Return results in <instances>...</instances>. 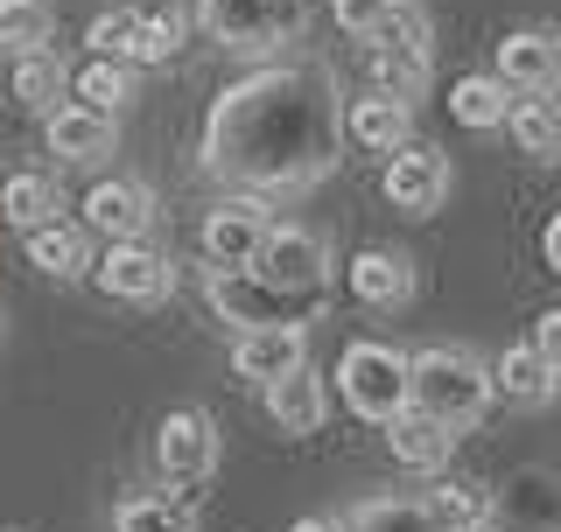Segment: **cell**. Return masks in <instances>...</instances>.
I'll list each match as a JSON object with an SVG mask.
<instances>
[{
	"label": "cell",
	"instance_id": "cell-1",
	"mask_svg": "<svg viewBox=\"0 0 561 532\" xmlns=\"http://www.w3.org/2000/svg\"><path fill=\"white\" fill-rule=\"evenodd\" d=\"M344 105L323 63H267L239 78L204 119V169L239 197H302L337 169Z\"/></svg>",
	"mask_w": 561,
	"mask_h": 532
},
{
	"label": "cell",
	"instance_id": "cell-2",
	"mask_svg": "<svg viewBox=\"0 0 561 532\" xmlns=\"http://www.w3.org/2000/svg\"><path fill=\"white\" fill-rule=\"evenodd\" d=\"M408 406L428 420H443L449 435L478 428V414L491 406V365L463 344H428L408 358Z\"/></svg>",
	"mask_w": 561,
	"mask_h": 532
},
{
	"label": "cell",
	"instance_id": "cell-3",
	"mask_svg": "<svg viewBox=\"0 0 561 532\" xmlns=\"http://www.w3.org/2000/svg\"><path fill=\"white\" fill-rule=\"evenodd\" d=\"M190 22L232 57H280L288 43H302L309 0H197Z\"/></svg>",
	"mask_w": 561,
	"mask_h": 532
},
{
	"label": "cell",
	"instance_id": "cell-4",
	"mask_svg": "<svg viewBox=\"0 0 561 532\" xmlns=\"http://www.w3.org/2000/svg\"><path fill=\"white\" fill-rule=\"evenodd\" d=\"M204 301L232 329H309L330 294H288V288H274V280H260L253 266H210Z\"/></svg>",
	"mask_w": 561,
	"mask_h": 532
},
{
	"label": "cell",
	"instance_id": "cell-5",
	"mask_svg": "<svg viewBox=\"0 0 561 532\" xmlns=\"http://www.w3.org/2000/svg\"><path fill=\"white\" fill-rule=\"evenodd\" d=\"M337 393L358 420H373V428H386V420L408 406V350L379 344V336H358V344L337 358Z\"/></svg>",
	"mask_w": 561,
	"mask_h": 532
},
{
	"label": "cell",
	"instance_id": "cell-6",
	"mask_svg": "<svg viewBox=\"0 0 561 532\" xmlns=\"http://www.w3.org/2000/svg\"><path fill=\"white\" fill-rule=\"evenodd\" d=\"M154 470H162V484H175V490L210 484V470H218V420H210L204 406L162 414V428H154Z\"/></svg>",
	"mask_w": 561,
	"mask_h": 532
},
{
	"label": "cell",
	"instance_id": "cell-7",
	"mask_svg": "<svg viewBox=\"0 0 561 532\" xmlns=\"http://www.w3.org/2000/svg\"><path fill=\"white\" fill-rule=\"evenodd\" d=\"M253 274L288 294H330V245L309 224H267V239L253 253Z\"/></svg>",
	"mask_w": 561,
	"mask_h": 532
},
{
	"label": "cell",
	"instance_id": "cell-8",
	"mask_svg": "<svg viewBox=\"0 0 561 532\" xmlns=\"http://www.w3.org/2000/svg\"><path fill=\"white\" fill-rule=\"evenodd\" d=\"M373 70H379V92H393V99H408V105L428 92L435 49H428V14H421L414 0H400L393 28L373 43Z\"/></svg>",
	"mask_w": 561,
	"mask_h": 532
},
{
	"label": "cell",
	"instance_id": "cell-9",
	"mask_svg": "<svg viewBox=\"0 0 561 532\" xmlns=\"http://www.w3.org/2000/svg\"><path fill=\"white\" fill-rule=\"evenodd\" d=\"M92 274L113 301H134V309H154V301L175 294V266H169V253H154L148 239H119L105 259H92Z\"/></svg>",
	"mask_w": 561,
	"mask_h": 532
},
{
	"label": "cell",
	"instance_id": "cell-10",
	"mask_svg": "<svg viewBox=\"0 0 561 532\" xmlns=\"http://www.w3.org/2000/svg\"><path fill=\"white\" fill-rule=\"evenodd\" d=\"M386 204L400 210V218H435V210L449 204V154L443 148H400L386 154Z\"/></svg>",
	"mask_w": 561,
	"mask_h": 532
},
{
	"label": "cell",
	"instance_id": "cell-11",
	"mask_svg": "<svg viewBox=\"0 0 561 532\" xmlns=\"http://www.w3.org/2000/svg\"><path fill=\"white\" fill-rule=\"evenodd\" d=\"M491 78L519 99H554L561 92V35L554 28H513L499 43V70Z\"/></svg>",
	"mask_w": 561,
	"mask_h": 532
},
{
	"label": "cell",
	"instance_id": "cell-12",
	"mask_svg": "<svg viewBox=\"0 0 561 532\" xmlns=\"http://www.w3.org/2000/svg\"><path fill=\"white\" fill-rule=\"evenodd\" d=\"M84 224L105 239H148L154 224V189L134 183V175H105V183H92V197H84Z\"/></svg>",
	"mask_w": 561,
	"mask_h": 532
},
{
	"label": "cell",
	"instance_id": "cell-13",
	"mask_svg": "<svg viewBox=\"0 0 561 532\" xmlns=\"http://www.w3.org/2000/svg\"><path fill=\"white\" fill-rule=\"evenodd\" d=\"M260 239H267V204L260 197H225L204 218V259L210 266H253Z\"/></svg>",
	"mask_w": 561,
	"mask_h": 532
},
{
	"label": "cell",
	"instance_id": "cell-14",
	"mask_svg": "<svg viewBox=\"0 0 561 532\" xmlns=\"http://www.w3.org/2000/svg\"><path fill=\"white\" fill-rule=\"evenodd\" d=\"M344 280H351V294H358L365 309H379V315L408 309V301H414V288H421L414 259H408V253H386V245H365V253L344 266Z\"/></svg>",
	"mask_w": 561,
	"mask_h": 532
},
{
	"label": "cell",
	"instance_id": "cell-15",
	"mask_svg": "<svg viewBox=\"0 0 561 532\" xmlns=\"http://www.w3.org/2000/svg\"><path fill=\"white\" fill-rule=\"evenodd\" d=\"M43 134H49V154H57V162H78V169H92L119 148V119L92 113V105H57V113L43 119Z\"/></svg>",
	"mask_w": 561,
	"mask_h": 532
},
{
	"label": "cell",
	"instance_id": "cell-16",
	"mask_svg": "<svg viewBox=\"0 0 561 532\" xmlns=\"http://www.w3.org/2000/svg\"><path fill=\"white\" fill-rule=\"evenodd\" d=\"M260 400H267V420H274L280 435H316L330 420V385H323V371H316V365H295L288 379L260 385Z\"/></svg>",
	"mask_w": 561,
	"mask_h": 532
},
{
	"label": "cell",
	"instance_id": "cell-17",
	"mask_svg": "<svg viewBox=\"0 0 561 532\" xmlns=\"http://www.w3.org/2000/svg\"><path fill=\"white\" fill-rule=\"evenodd\" d=\"M344 140H358L365 154H400L414 140V105L393 92H365L344 105Z\"/></svg>",
	"mask_w": 561,
	"mask_h": 532
},
{
	"label": "cell",
	"instance_id": "cell-18",
	"mask_svg": "<svg viewBox=\"0 0 561 532\" xmlns=\"http://www.w3.org/2000/svg\"><path fill=\"white\" fill-rule=\"evenodd\" d=\"M295 365H309V329H239L232 336V371L253 385L288 379Z\"/></svg>",
	"mask_w": 561,
	"mask_h": 532
},
{
	"label": "cell",
	"instance_id": "cell-19",
	"mask_svg": "<svg viewBox=\"0 0 561 532\" xmlns=\"http://www.w3.org/2000/svg\"><path fill=\"white\" fill-rule=\"evenodd\" d=\"M561 393V371L548 358H534V350H505L499 365H491V400H505V406H526V414H540V406H554Z\"/></svg>",
	"mask_w": 561,
	"mask_h": 532
},
{
	"label": "cell",
	"instance_id": "cell-20",
	"mask_svg": "<svg viewBox=\"0 0 561 532\" xmlns=\"http://www.w3.org/2000/svg\"><path fill=\"white\" fill-rule=\"evenodd\" d=\"M386 449H393V463H408V470H443L449 455H456V435L443 428V420L400 406V414L386 420Z\"/></svg>",
	"mask_w": 561,
	"mask_h": 532
},
{
	"label": "cell",
	"instance_id": "cell-21",
	"mask_svg": "<svg viewBox=\"0 0 561 532\" xmlns=\"http://www.w3.org/2000/svg\"><path fill=\"white\" fill-rule=\"evenodd\" d=\"M28 239V266H43L49 280H78V274H92V232L84 224H64V218H49V224H35Z\"/></svg>",
	"mask_w": 561,
	"mask_h": 532
},
{
	"label": "cell",
	"instance_id": "cell-22",
	"mask_svg": "<svg viewBox=\"0 0 561 532\" xmlns=\"http://www.w3.org/2000/svg\"><path fill=\"white\" fill-rule=\"evenodd\" d=\"M0 218H8L14 232H35V224L64 218V189L49 183V175H35V169H14L8 183H0Z\"/></svg>",
	"mask_w": 561,
	"mask_h": 532
},
{
	"label": "cell",
	"instance_id": "cell-23",
	"mask_svg": "<svg viewBox=\"0 0 561 532\" xmlns=\"http://www.w3.org/2000/svg\"><path fill=\"white\" fill-rule=\"evenodd\" d=\"M8 92L22 99L28 113H57V99L70 92V63L57 57V49H28V57H14Z\"/></svg>",
	"mask_w": 561,
	"mask_h": 532
},
{
	"label": "cell",
	"instance_id": "cell-24",
	"mask_svg": "<svg viewBox=\"0 0 561 532\" xmlns=\"http://www.w3.org/2000/svg\"><path fill=\"white\" fill-rule=\"evenodd\" d=\"M526 162H561V99H513L505 113Z\"/></svg>",
	"mask_w": 561,
	"mask_h": 532
},
{
	"label": "cell",
	"instance_id": "cell-25",
	"mask_svg": "<svg viewBox=\"0 0 561 532\" xmlns=\"http://www.w3.org/2000/svg\"><path fill=\"white\" fill-rule=\"evenodd\" d=\"M449 113H456V127L491 134V127H505V113H513V92H505L491 70H478V78H456L449 84Z\"/></svg>",
	"mask_w": 561,
	"mask_h": 532
},
{
	"label": "cell",
	"instance_id": "cell-26",
	"mask_svg": "<svg viewBox=\"0 0 561 532\" xmlns=\"http://www.w3.org/2000/svg\"><path fill=\"white\" fill-rule=\"evenodd\" d=\"M134 99V63H119V57H92L84 70H70V105H92V113H113L119 119V105Z\"/></svg>",
	"mask_w": 561,
	"mask_h": 532
},
{
	"label": "cell",
	"instance_id": "cell-27",
	"mask_svg": "<svg viewBox=\"0 0 561 532\" xmlns=\"http://www.w3.org/2000/svg\"><path fill=\"white\" fill-rule=\"evenodd\" d=\"M113 532H197V511L183 498H162V490H134L113 505Z\"/></svg>",
	"mask_w": 561,
	"mask_h": 532
},
{
	"label": "cell",
	"instance_id": "cell-28",
	"mask_svg": "<svg viewBox=\"0 0 561 532\" xmlns=\"http://www.w3.org/2000/svg\"><path fill=\"white\" fill-rule=\"evenodd\" d=\"M344 532H443L428 498H365L344 519Z\"/></svg>",
	"mask_w": 561,
	"mask_h": 532
},
{
	"label": "cell",
	"instance_id": "cell-29",
	"mask_svg": "<svg viewBox=\"0 0 561 532\" xmlns=\"http://www.w3.org/2000/svg\"><path fill=\"white\" fill-rule=\"evenodd\" d=\"M49 35H57V8L49 0H0V49L8 57L49 49Z\"/></svg>",
	"mask_w": 561,
	"mask_h": 532
},
{
	"label": "cell",
	"instance_id": "cell-30",
	"mask_svg": "<svg viewBox=\"0 0 561 532\" xmlns=\"http://www.w3.org/2000/svg\"><path fill=\"white\" fill-rule=\"evenodd\" d=\"M183 35H190V14H183V8L140 14V35H134V57H127V63H169L175 49H183Z\"/></svg>",
	"mask_w": 561,
	"mask_h": 532
},
{
	"label": "cell",
	"instance_id": "cell-31",
	"mask_svg": "<svg viewBox=\"0 0 561 532\" xmlns=\"http://www.w3.org/2000/svg\"><path fill=\"white\" fill-rule=\"evenodd\" d=\"M428 505H435V519H443V532L478 525V519H499V511H491V490H484V484H443V490H428Z\"/></svg>",
	"mask_w": 561,
	"mask_h": 532
},
{
	"label": "cell",
	"instance_id": "cell-32",
	"mask_svg": "<svg viewBox=\"0 0 561 532\" xmlns=\"http://www.w3.org/2000/svg\"><path fill=\"white\" fill-rule=\"evenodd\" d=\"M134 35H140V8H105L84 43H92V57H119V63H127L134 57Z\"/></svg>",
	"mask_w": 561,
	"mask_h": 532
},
{
	"label": "cell",
	"instance_id": "cell-33",
	"mask_svg": "<svg viewBox=\"0 0 561 532\" xmlns=\"http://www.w3.org/2000/svg\"><path fill=\"white\" fill-rule=\"evenodd\" d=\"M393 14H400V0H337V28L351 43H379L393 28Z\"/></svg>",
	"mask_w": 561,
	"mask_h": 532
},
{
	"label": "cell",
	"instance_id": "cell-34",
	"mask_svg": "<svg viewBox=\"0 0 561 532\" xmlns=\"http://www.w3.org/2000/svg\"><path fill=\"white\" fill-rule=\"evenodd\" d=\"M526 350H534V358H548V365L561 371V309H548V315L534 323V344H526Z\"/></svg>",
	"mask_w": 561,
	"mask_h": 532
},
{
	"label": "cell",
	"instance_id": "cell-35",
	"mask_svg": "<svg viewBox=\"0 0 561 532\" xmlns=\"http://www.w3.org/2000/svg\"><path fill=\"white\" fill-rule=\"evenodd\" d=\"M540 259H548L554 274H561V210H554L548 224H540Z\"/></svg>",
	"mask_w": 561,
	"mask_h": 532
},
{
	"label": "cell",
	"instance_id": "cell-36",
	"mask_svg": "<svg viewBox=\"0 0 561 532\" xmlns=\"http://www.w3.org/2000/svg\"><path fill=\"white\" fill-rule=\"evenodd\" d=\"M288 532H344V519H323V511H309V519H295Z\"/></svg>",
	"mask_w": 561,
	"mask_h": 532
},
{
	"label": "cell",
	"instance_id": "cell-37",
	"mask_svg": "<svg viewBox=\"0 0 561 532\" xmlns=\"http://www.w3.org/2000/svg\"><path fill=\"white\" fill-rule=\"evenodd\" d=\"M456 532H499V519H478V525H456Z\"/></svg>",
	"mask_w": 561,
	"mask_h": 532
},
{
	"label": "cell",
	"instance_id": "cell-38",
	"mask_svg": "<svg viewBox=\"0 0 561 532\" xmlns=\"http://www.w3.org/2000/svg\"><path fill=\"white\" fill-rule=\"evenodd\" d=\"M0 336H8V323H0Z\"/></svg>",
	"mask_w": 561,
	"mask_h": 532
}]
</instances>
